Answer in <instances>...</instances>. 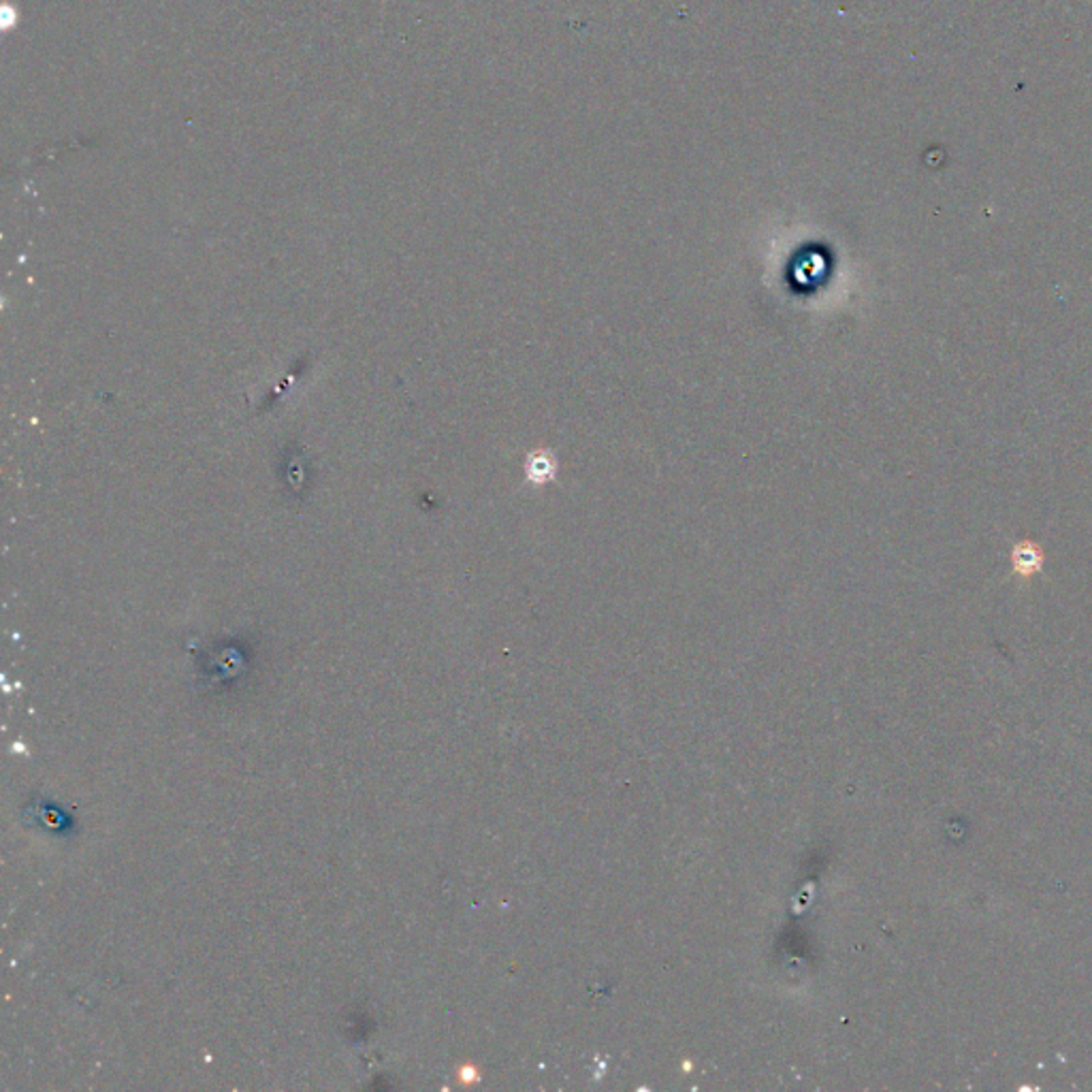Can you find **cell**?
Returning <instances> with one entry per match:
<instances>
[{
    "mask_svg": "<svg viewBox=\"0 0 1092 1092\" xmlns=\"http://www.w3.org/2000/svg\"><path fill=\"white\" fill-rule=\"evenodd\" d=\"M1041 555L1039 550H1035L1030 544H1020L1014 553V561L1018 565V570L1022 574H1029L1030 570H1035V565L1039 564Z\"/></svg>",
    "mask_w": 1092,
    "mask_h": 1092,
    "instance_id": "6da1fadb",
    "label": "cell"
}]
</instances>
